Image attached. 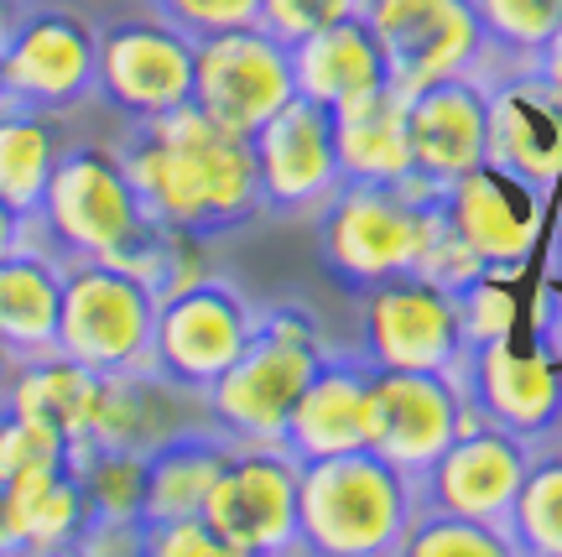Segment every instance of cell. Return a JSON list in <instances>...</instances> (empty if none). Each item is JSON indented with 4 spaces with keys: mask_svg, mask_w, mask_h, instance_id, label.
Instances as JSON below:
<instances>
[{
    "mask_svg": "<svg viewBox=\"0 0 562 557\" xmlns=\"http://www.w3.org/2000/svg\"><path fill=\"white\" fill-rule=\"evenodd\" d=\"M292 100H297L292 47L281 37H271L261 21L199 37L193 104H199L209 120H220L224 131L256 136L266 120Z\"/></svg>",
    "mask_w": 562,
    "mask_h": 557,
    "instance_id": "cell-8",
    "label": "cell"
},
{
    "mask_svg": "<svg viewBox=\"0 0 562 557\" xmlns=\"http://www.w3.org/2000/svg\"><path fill=\"white\" fill-rule=\"evenodd\" d=\"M297 479L302 464L281 443H235L209 490L203 516L229 557L297 553Z\"/></svg>",
    "mask_w": 562,
    "mask_h": 557,
    "instance_id": "cell-7",
    "label": "cell"
},
{
    "mask_svg": "<svg viewBox=\"0 0 562 557\" xmlns=\"http://www.w3.org/2000/svg\"><path fill=\"white\" fill-rule=\"evenodd\" d=\"M364 443H370V365L328 355L292 406L281 448L297 464H307V458H334Z\"/></svg>",
    "mask_w": 562,
    "mask_h": 557,
    "instance_id": "cell-22",
    "label": "cell"
},
{
    "mask_svg": "<svg viewBox=\"0 0 562 557\" xmlns=\"http://www.w3.org/2000/svg\"><path fill=\"white\" fill-rule=\"evenodd\" d=\"M406 131H412V167L432 188L490 161V83L474 74H453L406 94Z\"/></svg>",
    "mask_w": 562,
    "mask_h": 557,
    "instance_id": "cell-19",
    "label": "cell"
},
{
    "mask_svg": "<svg viewBox=\"0 0 562 557\" xmlns=\"http://www.w3.org/2000/svg\"><path fill=\"white\" fill-rule=\"evenodd\" d=\"M526 438L505 433L495 422H484L469 406V422L459 438L438 454V464L417 479V500L438 505V511H459V516H480L490 526L510 532V511H516V490L526 479Z\"/></svg>",
    "mask_w": 562,
    "mask_h": 557,
    "instance_id": "cell-15",
    "label": "cell"
},
{
    "mask_svg": "<svg viewBox=\"0 0 562 557\" xmlns=\"http://www.w3.org/2000/svg\"><path fill=\"white\" fill-rule=\"evenodd\" d=\"M193 58L199 37L178 21L157 16H121L100 26V94L125 120H157L167 110L193 100Z\"/></svg>",
    "mask_w": 562,
    "mask_h": 557,
    "instance_id": "cell-10",
    "label": "cell"
},
{
    "mask_svg": "<svg viewBox=\"0 0 562 557\" xmlns=\"http://www.w3.org/2000/svg\"><path fill=\"white\" fill-rule=\"evenodd\" d=\"M146 220L172 230L224 235L261 209V178L250 136L224 131L188 100L157 120H140L121 146Z\"/></svg>",
    "mask_w": 562,
    "mask_h": 557,
    "instance_id": "cell-1",
    "label": "cell"
},
{
    "mask_svg": "<svg viewBox=\"0 0 562 557\" xmlns=\"http://www.w3.org/2000/svg\"><path fill=\"white\" fill-rule=\"evenodd\" d=\"M68 469L83 484V500H89L94 516L146 521V454L83 443L68 454Z\"/></svg>",
    "mask_w": 562,
    "mask_h": 557,
    "instance_id": "cell-29",
    "label": "cell"
},
{
    "mask_svg": "<svg viewBox=\"0 0 562 557\" xmlns=\"http://www.w3.org/2000/svg\"><path fill=\"white\" fill-rule=\"evenodd\" d=\"M469 422L453 370H375L370 365V443L406 479H422Z\"/></svg>",
    "mask_w": 562,
    "mask_h": 557,
    "instance_id": "cell-12",
    "label": "cell"
},
{
    "mask_svg": "<svg viewBox=\"0 0 562 557\" xmlns=\"http://www.w3.org/2000/svg\"><path fill=\"white\" fill-rule=\"evenodd\" d=\"M157 292L121 266L100 256L68 260L63 266L58 349L100 376L146 370L151 349H157Z\"/></svg>",
    "mask_w": 562,
    "mask_h": 557,
    "instance_id": "cell-6",
    "label": "cell"
},
{
    "mask_svg": "<svg viewBox=\"0 0 562 557\" xmlns=\"http://www.w3.org/2000/svg\"><path fill=\"white\" fill-rule=\"evenodd\" d=\"M63 152H68L63 115L21 100L5 104L0 110V203H11L16 214L32 220Z\"/></svg>",
    "mask_w": 562,
    "mask_h": 557,
    "instance_id": "cell-28",
    "label": "cell"
},
{
    "mask_svg": "<svg viewBox=\"0 0 562 557\" xmlns=\"http://www.w3.org/2000/svg\"><path fill=\"white\" fill-rule=\"evenodd\" d=\"M490 161L537 193L562 178V94L537 74L490 89Z\"/></svg>",
    "mask_w": 562,
    "mask_h": 557,
    "instance_id": "cell-20",
    "label": "cell"
},
{
    "mask_svg": "<svg viewBox=\"0 0 562 557\" xmlns=\"http://www.w3.org/2000/svg\"><path fill=\"white\" fill-rule=\"evenodd\" d=\"M0 553H26V542H21L16 500H11V484H5V479H0Z\"/></svg>",
    "mask_w": 562,
    "mask_h": 557,
    "instance_id": "cell-41",
    "label": "cell"
},
{
    "mask_svg": "<svg viewBox=\"0 0 562 557\" xmlns=\"http://www.w3.org/2000/svg\"><path fill=\"white\" fill-rule=\"evenodd\" d=\"M21 16V0H0V42L11 37V26H16Z\"/></svg>",
    "mask_w": 562,
    "mask_h": 557,
    "instance_id": "cell-42",
    "label": "cell"
},
{
    "mask_svg": "<svg viewBox=\"0 0 562 557\" xmlns=\"http://www.w3.org/2000/svg\"><path fill=\"white\" fill-rule=\"evenodd\" d=\"M256 178H261V209L277 214H318L344 182L339 152H334V110L313 100L281 104L250 136Z\"/></svg>",
    "mask_w": 562,
    "mask_h": 557,
    "instance_id": "cell-16",
    "label": "cell"
},
{
    "mask_svg": "<svg viewBox=\"0 0 562 557\" xmlns=\"http://www.w3.org/2000/svg\"><path fill=\"white\" fill-rule=\"evenodd\" d=\"M11 104V83H5V58H0V110Z\"/></svg>",
    "mask_w": 562,
    "mask_h": 557,
    "instance_id": "cell-44",
    "label": "cell"
},
{
    "mask_svg": "<svg viewBox=\"0 0 562 557\" xmlns=\"http://www.w3.org/2000/svg\"><path fill=\"white\" fill-rule=\"evenodd\" d=\"M334 152L339 172L355 182H406L412 167V131H406V94L375 89L355 104L334 110Z\"/></svg>",
    "mask_w": 562,
    "mask_h": 557,
    "instance_id": "cell-26",
    "label": "cell"
},
{
    "mask_svg": "<svg viewBox=\"0 0 562 557\" xmlns=\"http://www.w3.org/2000/svg\"><path fill=\"white\" fill-rule=\"evenodd\" d=\"M402 553H412V557H510L516 542H510V532H501V526H490L480 516L417 505Z\"/></svg>",
    "mask_w": 562,
    "mask_h": 557,
    "instance_id": "cell-31",
    "label": "cell"
},
{
    "mask_svg": "<svg viewBox=\"0 0 562 557\" xmlns=\"http://www.w3.org/2000/svg\"><path fill=\"white\" fill-rule=\"evenodd\" d=\"M438 193L442 188H432L417 172L406 182L344 178L334 188V199L318 209V250L328 260V271L355 292H370L391 277L417 271Z\"/></svg>",
    "mask_w": 562,
    "mask_h": 557,
    "instance_id": "cell-4",
    "label": "cell"
},
{
    "mask_svg": "<svg viewBox=\"0 0 562 557\" xmlns=\"http://www.w3.org/2000/svg\"><path fill=\"white\" fill-rule=\"evenodd\" d=\"M417 505V479L375 448L307 458L297 479V553L391 557L402 553Z\"/></svg>",
    "mask_w": 562,
    "mask_h": 557,
    "instance_id": "cell-2",
    "label": "cell"
},
{
    "mask_svg": "<svg viewBox=\"0 0 562 557\" xmlns=\"http://www.w3.org/2000/svg\"><path fill=\"white\" fill-rule=\"evenodd\" d=\"M344 16H364V0H261V26L286 47Z\"/></svg>",
    "mask_w": 562,
    "mask_h": 557,
    "instance_id": "cell-35",
    "label": "cell"
},
{
    "mask_svg": "<svg viewBox=\"0 0 562 557\" xmlns=\"http://www.w3.org/2000/svg\"><path fill=\"white\" fill-rule=\"evenodd\" d=\"M459 386L469 406L484 422H495L516 438H542L547 427H558L562 417V376L542 355H526L510 344V334L463 344L459 359Z\"/></svg>",
    "mask_w": 562,
    "mask_h": 557,
    "instance_id": "cell-18",
    "label": "cell"
},
{
    "mask_svg": "<svg viewBox=\"0 0 562 557\" xmlns=\"http://www.w3.org/2000/svg\"><path fill=\"white\" fill-rule=\"evenodd\" d=\"M146 553L157 557H229L224 537L209 526V516H172L146 521Z\"/></svg>",
    "mask_w": 562,
    "mask_h": 557,
    "instance_id": "cell-37",
    "label": "cell"
},
{
    "mask_svg": "<svg viewBox=\"0 0 562 557\" xmlns=\"http://www.w3.org/2000/svg\"><path fill=\"white\" fill-rule=\"evenodd\" d=\"M256 328H261V308H250L229 281L209 277L199 287H182L172 298H161L151 365L203 397L240 359Z\"/></svg>",
    "mask_w": 562,
    "mask_h": 557,
    "instance_id": "cell-13",
    "label": "cell"
},
{
    "mask_svg": "<svg viewBox=\"0 0 562 557\" xmlns=\"http://www.w3.org/2000/svg\"><path fill=\"white\" fill-rule=\"evenodd\" d=\"M68 454H74V448H68L58 433L16 417L11 406H0V479H5V484L21 475H32V469H63Z\"/></svg>",
    "mask_w": 562,
    "mask_h": 557,
    "instance_id": "cell-33",
    "label": "cell"
},
{
    "mask_svg": "<svg viewBox=\"0 0 562 557\" xmlns=\"http://www.w3.org/2000/svg\"><path fill=\"white\" fill-rule=\"evenodd\" d=\"M94 397H100V370H89L74 355H63L58 344L42 349V355H21L16 370H11V386H5V406L16 417L58 433L68 448L89 443Z\"/></svg>",
    "mask_w": 562,
    "mask_h": 557,
    "instance_id": "cell-24",
    "label": "cell"
},
{
    "mask_svg": "<svg viewBox=\"0 0 562 557\" xmlns=\"http://www.w3.org/2000/svg\"><path fill=\"white\" fill-rule=\"evenodd\" d=\"M459 292L438 281L391 277L364 292V365L375 370H459L463 359Z\"/></svg>",
    "mask_w": 562,
    "mask_h": 557,
    "instance_id": "cell-14",
    "label": "cell"
},
{
    "mask_svg": "<svg viewBox=\"0 0 562 557\" xmlns=\"http://www.w3.org/2000/svg\"><path fill=\"white\" fill-rule=\"evenodd\" d=\"M531 74H537L542 83H552V89L562 94V21L552 26V32H547L542 47L531 53Z\"/></svg>",
    "mask_w": 562,
    "mask_h": 557,
    "instance_id": "cell-39",
    "label": "cell"
},
{
    "mask_svg": "<svg viewBox=\"0 0 562 557\" xmlns=\"http://www.w3.org/2000/svg\"><path fill=\"white\" fill-rule=\"evenodd\" d=\"M474 11L484 21V37L531 63V53L562 21V0H474Z\"/></svg>",
    "mask_w": 562,
    "mask_h": 557,
    "instance_id": "cell-32",
    "label": "cell"
},
{
    "mask_svg": "<svg viewBox=\"0 0 562 557\" xmlns=\"http://www.w3.org/2000/svg\"><path fill=\"white\" fill-rule=\"evenodd\" d=\"M235 443L220 427H188L178 438L157 443L146 454V521H172V516H203L209 490L220 479L224 458Z\"/></svg>",
    "mask_w": 562,
    "mask_h": 557,
    "instance_id": "cell-27",
    "label": "cell"
},
{
    "mask_svg": "<svg viewBox=\"0 0 562 557\" xmlns=\"http://www.w3.org/2000/svg\"><path fill=\"white\" fill-rule=\"evenodd\" d=\"M11 100L74 115L100 83V26L74 5H21L11 37L0 42Z\"/></svg>",
    "mask_w": 562,
    "mask_h": 557,
    "instance_id": "cell-9",
    "label": "cell"
},
{
    "mask_svg": "<svg viewBox=\"0 0 562 557\" xmlns=\"http://www.w3.org/2000/svg\"><path fill=\"white\" fill-rule=\"evenodd\" d=\"M146 224L136 182L125 172L121 146L110 141H68V152L53 167V182L42 193L32 230L42 245H53L63 260L115 256L125 239Z\"/></svg>",
    "mask_w": 562,
    "mask_h": 557,
    "instance_id": "cell-5",
    "label": "cell"
},
{
    "mask_svg": "<svg viewBox=\"0 0 562 557\" xmlns=\"http://www.w3.org/2000/svg\"><path fill=\"white\" fill-rule=\"evenodd\" d=\"M11 370H16V355L0 344V406H5V386H11Z\"/></svg>",
    "mask_w": 562,
    "mask_h": 557,
    "instance_id": "cell-43",
    "label": "cell"
},
{
    "mask_svg": "<svg viewBox=\"0 0 562 557\" xmlns=\"http://www.w3.org/2000/svg\"><path fill=\"white\" fill-rule=\"evenodd\" d=\"M188 397H199V391H188V386H178L172 376H161L157 365L100 376L89 443H94V448H131V454H151L157 443L178 438V433H188V427H199V422L188 417Z\"/></svg>",
    "mask_w": 562,
    "mask_h": 557,
    "instance_id": "cell-21",
    "label": "cell"
},
{
    "mask_svg": "<svg viewBox=\"0 0 562 557\" xmlns=\"http://www.w3.org/2000/svg\"><path fill=\"white\" fill-rule=\"evenodd\" d=\"M459 313H463V338H469V344H480V338L510 334V313H516V302H510V292L495 287V271H484L480 281H469V287L459 292Z\"/></svg>",
    "mask_w": 562,
    "mask_h": 557,
    "instance_id": "cell-38",
    "label": "cell"
},
{
    "mask_svg": "<svg viewBox=\"0 0 562 557\" xmlns=\"http://www.w3.org/2000/svg\"><path fill=\"white\" fill-rule=\"evenodd\" d=\"M510 542L516 553L562 557V454L531 458L510 511Z\"/></svg>",
    "mask_w": 562,
    "mask_h": 557,
    "instance_id": "cell-30",
    "label": "cell"
},
{
    "mask_svg": "<svg viewBox=\"0 0 562 557\" xmlns=\"http://www.w3.org/2000/svg\"><path fill=\"white\" fill-rule=\"evenodd\" d=\"M364 21L385 53L391 89L402 94L474 74L490 47L474 0H364Z\"/></svg>",
    "mask_w": 562,
    "mask_h": 557,
    "instance_id": "cell-11",
    "label": "cell"
},
{
    "mask_svg": "<svg viewBox=\"0 0 562 557\" xmlns=\"http://www.w3.org/2000/svg\"><path fill=\"white\" fill-rule=\"evenodd\" d=\"M292 74H297L302 100L328 104V110L355 104L391 83L385 53L364 16H344V21H334V26L313 32V37L292 42Z\"/></svg>",
    "mask_w": 562,
    "mask_h": 557,
    "instance_id": "cell-23",
    "label": "cell"
},
{
    "mask_svg": "<svg viewBox=\"0 0 562 557\" xmlns=\"http://www.w3.org/2000/svg\"><path fill=\"white\" fill-rule=\"evenodd\" d=\"M32 239H37L32 220L16 214L11 203H0V256H11V250H21V245H32Z\"/></svg>",
    "mask_w": 562,
    "mask_h": 557,
    "instance_id": "cell-40",
    "label": "cell"
},
{
    "mask_svg": "<svg viewBox=\"0 0 562 557\" xmlns=\"http://www.w3.org/2000/svg\"><path fill=\"white\" fill-rule=\"evenodd\" d=\"M542 203L547 193L526 188L495 161H480L474 172L453 178L438 193V209L448 230L484 260V271H516L531 260V245L542 235Z\"/></svg>",
    "mask_w": 562,
    "mask_h": 557,
    "instance_id": "cell-17",
    "label": "cell"
},
{
    "mask_svg": "<svg viewBox=\"0 0 562 557\" xmlns=\"http://www.w3.org/2000/svg\"><path fill=\"white\" fill-rule=\"evenodd\" d=\"M151 5H157L167 21H178L182 32H193V37L261 21V0H151Z\"/></svg>",
    "mask_w": 562,
    "mask_h": 557,
    "instance_id": "cell-36",
    "label": "cell"
},
{
    "mask_svg": "<svg viewBox=\"0 0 562 557\" xmlns=\"http://www.w3.org/2000/svg\"><path fill=\"white\" fill-rule=\"evenodd\" d=\"M417 277L438 281V287H448V292H463L469 281L484 277V260L448 230L442 209H432V224H427V239H422V256H417Z\"/></svg>",
    "mask_w": 562,
    "mask_h": 557,
    "instance_id": "cell-34",
    "label": "cell"
},
{
    "mask_svg": "<svg viewBox=\"0 0 562 557\" xmlns=\"http://www.w3.org/2000/svg\"><path fill=\"white\" fill-rule=\"evenodd\" d=\"M63 266L68 260L42 239L0 256V344L16 359L42 355V349L58 344Z\"/></svg>",
    "mask_w": 562,
    "mask_h": 557,
    "instance_id": "cell-25",
    "label": "cell"
},
{
    "mask_svg": "<svg viewBox=\"0 0 562 557\" xmlns=\"http://www.w3.org/2000/svg\"><path fill=\"white\" fill-rule=\"evenodd\" d=\"M328 359L318 323L307 308H266L256 338L240 349V359L203 391V417L220 427L229 443H281L292 406L307 391Z\"/></svg>",
    "mask_w": 562,
    "mask_h": 557,
    "instance_id": "cell-3",
    "label": "cell"
}]
</instances>
